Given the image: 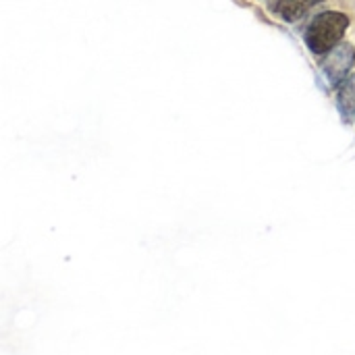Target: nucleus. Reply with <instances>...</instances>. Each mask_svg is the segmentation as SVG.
Instances as JSON below:
<instances>
[{
    "instance_id": "1",
    "label": "nucleus",
    "mask_w": 355,
    "mask_h": 355,
    "mask_svg": "<svg viewBox=\"0 0 355 355\" xmlns=\"http://www.w3.org/2000/svg\"><path fill=\"white\" fill-rule=\"evenodd\" d=\"M347 27L349 19L343 12H320L306 29V44L314 54H329L335 46H339Z\"/></svg>"
},
{
    "instance_id": "3",
    "label": "nucleus",
    "mask_w": 355,
    "mask_h": 355,
    "mask_svg": "<svg viewBox=\"0 0 355 355\" xmlns=\"http://www.w3.org/2000/svg\"><path fill=\"white\" fill-rule=\"evenodd\" d=\"M318 2H322V0H279L277 4H275V12L279 15V17H283L285 21H289V23H293V21H297L300 17H304L314 4H318Z\"/></svg>"
},
{
    "instance_id": "2",
    "label": "nucleus",
    "mask_w": 355,
    "mask_h": 355,
    "mask_svg": "<svg viewBox=\"0 0 355 355\" xmlns=\"http://www.w3.org/2000/svg\"><path fill=\"white\" fill-rule=\"evenodd\" d=\"M355 60V50L354 46L349 44H339L335 46L327 58L322 60V73L329 79L331 85H341L347 79L349 69L354 67Z\"/></svg>"
},
{
    "instance_id": "4",
    "label": "nucleus",
    "mask_w": 355,
    "mask_h": 355,
    "mask_svg": "<svg viewBox=\"0 0 355 355\" xmlns=\"http://www.w3.org/2000/svg\"><path fill=\"white\" fill-rule=\"evenodd\" d=\"M337 106L347 121H355V75L345 79L337 92Z\"/></svg>"
}]
</instances>
